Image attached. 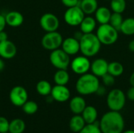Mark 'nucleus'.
I'll list each match as a JSON object with an SVG mask.
<instances>
[{"label": "nucleus", "instance_id": "1", "mask_svg": "<svg viewBox=\"0 0 134 133\" xmlns=\"http://www.w3.org/2000/svg\"><path fill=\"white\" fill-rule=\"evenodd\" d=\"M100 129L102 133L123 132L125 121L120 111H110L105 113L100 121Z\"/></svg>", "mask_w": 134, "mask_h": 133}, {"label": "nucleus", "instance_id": "2", "mask_svg": "<svg viewBox=\"0 0 134 133\" xmlns=\"http://www.w3.org/2000/svg\"><path fill=\"white\" fill-rule=\"evenodd\" d=\"M100 85L98 77L93 74L86 73L80 75L78 78L75 84V89L80 95L88 96L96 93Z\"/></svg>", "mask_w": 134, "mask_h": 133}, {"label": "nucleus", "instance_id": "3", "mask_svg": "<svg viewBox=\"0 0 134 133\" xmlns=\"http://www.w3.org/2000/svg\"><path fill=\"white\" fill-rule=\"evenodd\" d=\"M79 44L80 52L83 56L87 57L96 56L100 52L102 45L97 34L93 33L83 34L79 40Z\"/></svg>", "mask_w": 134, "mask_h": 133}, {"label": "nucleus", "instance_id": "4", "mask_svg": "<svg viewBox=\"0 0 134 133\" xmlns=\"http://www.w3.org/2000/svg\"><path fill=\"white\" fill-rule=\"evenodd\" d=\"M97 36L102 45H111L119 38V31L110 24H100L97 30Z\"/></svg>", "mask_w": 134, "mask_h": 133}, {"label": "nucleus", "instance_id": "5", "mask_svg": "<svg viewBox=\"0 0 134 133\" xmlns=\"http://www.w3.org/2000/svg\"><path fill=\"white\" fill-rule=\"evenodd\" d=\"M126 96L124 92L119 89H114L109 92L107 96V105L110 111H122L126 102Z\"/></svg>", "mask_w": 134, "mask_h": 133}, {"label": "nucleus", "instance_id": "6", "mask_svg": "<svg viewBox=\"0 0 134 133\" xmlns=\"http://www.w3.org/2000/svg\"><path fill=\"white\" fill-rule=\"evenodd\" d=\"M49 61L57 70H67L71 63L70 56L60 48L51 51Z\"/></svg>", "mask_w": 134, "mask_h": 133}, {"label": "nucleus", "instance_id": "7", "mask_svg": "<svg viewBox=\"0 0 134 133\" xmlns=\"http://www.w3.org/2000/svg\"><path fill=\"white\" fill-rule=\"evenodd\" d=\"M63 40L62 35L57 31L46 32V34H45L42 38L41 45L45 49L53 51L61 46Z\"/></svg>", "mask_w": 134, "mask_h": 133}, {"label": "nucleus", "instance_id": "8", "mask_svg": "<svg viewBox=\"0 0 134 133\" xmlns=\"http://www.w3.org/2000/svg\"><path fill=\"white\" fill-rule=\"evenodd\" d=\"M84 17L85 13L79 5L68 8L64 14V20L66 24L73 27L80 25Z\"/></svg>", "mask_w": 134, "mask_h": 133}, {"label": "nucleus", "instance_id": "9", "mask_svg": "<svg viewBox=\"0 0 134 133\" xmlns=\"http://www.w3.org/2000/svg\"><path fill=\"white\" fill-rule=\"evenodd\" d=\"M9 98L12 104L16 107H22L28 99V94L26 89L20 85L12 88L9 92Z\"/></svg>", "mask_w": 134, "mask_h": 133}, {"label": "nucleus", "instance_id": "10", "mask_svg": "<svg viewBox=\"0 0 134 133\" xmlns=\"http://www.w3.org/2000/svg\"><path fill=\"white\" fill-rule=\"evenodd\" d=\"M39 24L45 31L52 32L57 31L60 26V21L57 16L53 13H46L40 17Z\"/></svg>", "mask_w": 134, "mask_h": 133}, {"label": "nucleus", "instance_id": "11", "mask_svg": "<svg viewBox=\"0 0 134 133\" xmlns=\"http://www.w3.org/2000/svg\"><path fill=\"white\" fill-rule=\"evenodd\" d=\"M70 65L74 73L82 75L88 73V71L90 70L91 63L89 60V57L85 56H79L71 60Z\"/></svg>", "mask_w": 134, "mask_h": 133}, {"label": "nucleus", "instance_id": "12", "mask_svg": "<svg viewBox=\"0 0 134 133\" xmlns=\"http://www.w3.org/2000/svg\"><path fill=\"white\" fill-rule=\"evenodd\" d=\"M50 96L53 100L59 103H64L70 99L71 92L66 85H56L52 88Z\"/></svg>", "mask_w": 134, "mask_h": 133}, {"label": "nucleus", "instance_id": "13", "mask_svg": "<svg viewBox=\"0 0 134 133\" xmlns=\"http://www.w3.org/2000/svg\"><path fill=\"white\" fill-rule=\"evenodd\" d=\"M17 49L16 45L6 39L0 42V57L5 60L13 59L16 55Z\"/></svg>", "mask_w": 134, "mask_h": 133}, {"label": "nucleus", "instance_id": "14", "mask_svg": "<svg viewBox=\"0 0 134 133\" xmlns=\"http://www.w3.org/2000/svg\"><path fill=\"white\" fill-rule=\"evenodd\" d=\"M61 49L69 56L76 55L80 51L79 41L74 37H68L63 40Z\"/></svg>", "mask_w": 134, "mask_h": 133}, {"label": "nucleus", "instance_id": "15", "mask_svg": "<svg viewBox=\"0 0 134 133\" xmlns=\"http://www.w3.org/2000/svg\"><path fill=\"white\" fill-rule=\"evenodd\" d=\"M108 63L106 60L102 58H98L94 60L91 63L90 70L92 71V74L96 75L97 77H102L105 74L108 73Z\"/></svg>", "mask_w": 134, "mask_h": 133}, {"label": "nucleus", "instance_id": "16", "mask_svg": "<svg viewBox=\"0 0 134 133\" xmlns=\"http://www.w3.org/2000/svg\"><path fill=\"white\" fill-rule=\"evenodd\" d=\"M6 25L12 27H17L24 23V16L18 11H10L5 15Z\"/></svg>", "mask_w": 134, "mask_h": 133}, {"label": "nucleus", "instance_id": "17", "mask_svg": "<svg viewBox=\"0 0 134 133\" xmlns=\"http://www.w3.org/2000/svg\"><path fill=\"white\" fill-rule=\"evenodd\" d=\"M86 107V102L82 96H76L71 99L69 107L74 114H82V111Z\"/></svg>", "mask_w": 134, "mask_h": 133}, {"label": "nucleus", "instance_id": "18", "mask_svg": "<svg viewBox=\"0 0 134 133\" xmlns=\"http://www.w3.org/2000/svg\"><path fill=\"white\" fill-rule=\"evenodd\" d=\"M111 13H112L108 7L100 6V7H98L97 9L96 10V12L94 13L95 19H96L97 22H98L100 24H109Z\"/></svg>", "mask_w": 134, "mask_h": 133}, {"label": "nucleus", "instance_id": "19", "mask_svg": "<svg viewBox=\"0 0 134 133\" xmlns=\"http://www.w3.org/2000/svg\"><path fill=\"white\" fill-rule=\"evenodd\" d=\"M80 31L83 34L93 33L97 27V20L92 16H85L80 24Z\"/></svg>", "mask_w": 134, "mask_h": 133}, {"label": "nucleus", "instance_id": "20", "mask_svg": "<svg viewBox=\"0 0 134 133\" xmlns=\"http://www.w3.org/2000/svg\"><path fill=\"white\" fill-rule=\"evenodd\" d=\"M81 115L86 124H93L97 121L98 112L93 106H86Z\"/></svg>", "mask_w": 134, "mask_h": 133}, {"label": "nucleus", "instance_id": "21", "mask_svg": "<svg viewBox=\"0 0 134 133\" xmlns=\"http://www.w3.org/2000/svg\"><path fill=\"white\" fill-rule=\"evenodd\" d=\"M86 125L81 114H75L69 122V128L73 132L79 133Z\"/></svg>", "mask_w": 134, "mask_h": 133}, {"label": "nucleus", "instance_id": "22", "mask_svg": "<svg viewBox=\"0 0 134 133\" xmlns=\"http://www.w3.org/2000/svg\"><path fill=\"white\" fill-rule=\"evenodd\" d=\"M79 5L85 14L91 15L97 9L98 2L97 0H80Z\"/></svg>", "mask_w": 134, "mask_h": 133}, {"label": "nucleus", "instance_id": "23", "mask_svg": "<svg viewBox=\"0 0 134 133\" xmlns=\"http://www.w3.org/2000/svg\"><path fill=\"white\" fill-rule=\"evenodd\" d=\"M70 80V75L67 70H57L53 76V81L56 85H66Z\"/></svg>", "mask_w": 134, "mask_h": 133}, {"label": "nucleus", "instance_id": "24", "mask_svg": "<svg viewBox=\"0 0 134 133\" xmlns=\"http://www.w3.org/2000/svg\"><path fill=\"white\" fill-rule=\"evenodd\" d=\"M119 31L125 35H134V18L128 17L124 19Z\"/></svg>", "mask_w": 134, "mask_h": 133}, {"label": "nucleus", "instance_id": "25", "mask_svg": "<svg viewBox=\"0 0 134 133\" xmlns=\"http://www.w3.org/2000/svg\"><path fill=\"white\" fill-rule=\"evenodd\" d=\"M26 125L24 120L20 118H16L9 122V133H23L25 130Z\"/></svg>", "mask_w": 134, "mask_h": 133}, {"label": "nucleus", "instance_id": "26", "mask_svg": "<svg viewBox=\"0 0 134 133\" xmlns=\"http://www.w3.org/2000/svg\"><path fill=\"white\" fill-rule=\"evenodd\" d=\"M124 72V67L123 65L117 61H113L108 63V73L114 76L115 78L121 76Z\"/></svg>", "mask_w": 134, "mask_h": 133}, {"label": "nucleus", "instance_id": "27", "mask_svg": "<svg viewBox=\"0 0 134 133\" xmlns=\"http://www.w3.org/2000/svg\"><path fill=\"white\" fill-rule=\"evenodd\" d=\"M52 88L53 87H52L51 84L46 80H41L36 85L37 92L42 96H47L50 95Z\"/></svg>", "mask_w": 134, "mask_h": 133}, {"label": "nucleus", "instance_id": "28", "mask_svg": "<svg viewBox=\"0 0 134 133\" xmlns=\"http://www.w3.org/2000/svg\"><path fill=\"white\" fill-rule=\"evenodd\" d=\"M111 9L114 13H122L126 7V0H111L110 1Z\"/></svg>", "mask_w": 134, "mask_h": 133}, {"label": "nucleus", "instance_id": "29", "mask_svg": "<svg viewBox=\"0 0 134 133\" xmlns=\"http://www.w3.org/2000/svg\"><path fill=\"white\" fill-rule=\"evenodd\" d=\"M21 107H22L23 111L26 114H28V115L35 114L38 109V106L37 103L33 100H27Z\"/></svg>", "mask_w": 134, "mask_h": 133}, {"label": "nucleus", "instance_id": "30", "mask_svg": "<svg viewBox=\"0 0 134 133\" xmlns=\"http://www.w3.org/2000/svg\"><path fill=\"white\" fill-rule=\"evenodd\" d=\"M123 17L122 16V13H112L111 18H110V21L109 24L114 27L115 28H116L118 31H119L120 27L122 25V23L123 21Z\"/></svg>", "mask_w": 134, "mask_h": 133}, {"label": "nucleus", "instance_id": "31", "mask_svg": "<svg viewBox=\"0 0 134 133\" xmlns=\"http://www.w3.org/2000/svg\"><path fill=\"white\" fill-rule=\"evenodd\" d=\"M79 133H102L100 129V122L96 121L93 124H86Z\"/></svg>", "mask_w": 134, "mask_h": 133}, {"label": "nucleus", "instance_id": "32", "mask_svg": "<svg viewBox=\"0 0 134 133\" xmlns=\"http://www.w3.org/2000/svg\"><path fill=\"white\" fill-rule=\"evenodd\" d=\"M101 78H102V81H103L104 85L106 86H112L115 84V78L108 73L105 74Z\"/></svg>", "mask_w": 134, "mask_h": 133}, {"label": "nucleus", "instance_id": "33", "mask_svg": "<svg viewBox=\"0 0 134 133\" xmlns=\"http://www.w3.org/2000/svg\"><path fill=\"white\" fill-rule=\"evenodd\" d=\"M9 122L2 116H0V133L9 132Z\"/></svg>", "mask_w": 134, "mask_h": 133}, {"label": "nucleus", "instance_id": "34", "mask_svg": "<svg viewBox=\"0 0 134 133\" xmlns=\"http://www.w3.org/2000/svg\"><path fill=\"white\" fill-rule=\"evenodd\" d=\"M79 2H80V0H61V2L63 3V5L68 8L79 5Z\"/></svg>", "mask_w": 134, "mask_h": 133}, {"label": "nucleus", "instance_id": "35", "mask_svg": "<svg viewBox=\"0 0 134 133\" xmlns=\"http://www.w3.org/2000/svg\"><path fill=\"white\" fill-rule=\"evenodd\" d=\"M126 98L131 101H134V86H131L126 93Z\"/></svg>", "mask_w": 134, "mask_h": 133}, {"label": "nucleus", "instance_id": "36", "mask_svg": "<svg viewBox=\"0 0 134 133\" xmlns=\"http://www.w3.org/2000/svg\"><path fill=\"white\" fill-rule=\"evenodd\" d=\"M5 26H6V22H5V16L0 14V31H4Z\"/></svg>", "mask_w": 134, "mask_h": 133}, {"label": "nucleus", "instance_id": "37", "mask_svg": "<svg viewBox=\"0 0 134 133\" xmlns=\"http://www.w3.org/2000/svg\"><path fill=\"white\" fill-rule=\"evenodd\" d=\"M105 92H106V89H105V88L104 87H102V86H100V87L98 88V89H97V94H98L99 96H103L104 94H105Z\"/></svg>", "mask_w": 134, "mask_h": 133}, {"label": "nucleus", "instance_id": "38", "mask_svg": "<svg viewBox=\"0 0 134 133\" xmlns=\"http://www.w3.org/2000/svg\"><path fill=\"white\" fill-rule=\"evenodd\" d=\"M6 39H8V35H7V34H6L4 31H0V42H2V41H5V40H6Z\"/></svg>", "mask_w": 134, "mask_h": 133}, {"label": "nucleus", "instance_id": "39", "mask_svg": "<svg viewBox=\"0 0 134 133\" xmlns=\"http://www.w3.org/2000/svg\"><path fill=\"white\" fill-rule=\"evenodd\" d=\"M82 35H83V33L81 31H76L75 35H74V38H75L76 39H78L79 41L81 39V38L82 37Z\"/></svg>", "mask_w": 134, "mask_h": 133}, {"label": "nucleus", "instance_id": "40", "mask_svg": "<svg viewBox=\"0 0 134 133\" xmlns=\"http://www.w3.org/2000/svg\"><path fill=\"white\" fill-rule=\"evenodd\" d=\"M129 49L134 53V40H132L130 41V42L129 43Z\"/></svg>", "mask_w": 134, "mask_h": 133}, {"label": "nucleus", "instance_id": "41", "mask_svg": "<svg viewBox=\"0 0 134 133\" xmlns=\"http://www.w3.org/2000/svg\"><path fill=\"white\" fill-rule=\"evenodd\" d=\"M5 68V62L3 61L2 58H0V72H2Z\"/></svg>", "mask_w": 134, "mask_h": 133}, {"label": "nucleus", "instance_id": "42", "mask_svg": "<svg viewBox=\"0 0 134 133\" xmlns=\"http://www.w3.org/2000/svg\"><path fill=\"white\" fill-rule=\"evenodd\" d=\"M130 85H131V86H134V71L133 72V74H131V76H130Z\"/></svg>", "mask_w": 134, "mask_h": 133}, {"label": "nucleus", "instance_id": "43", "mask_svg": "<svg viewBox=\"0 0 134 133\" xmlns=\"http://www.w3.org/2000/svg\"><path fill=\"white\" fill-rule=\"evenodd\" d=\"M122 133H134V130L129 129V130H126V131H123V132Z\"/></svg>", "mask_w": 134, "mask_h": 133}, {"label": "nucleus", "instance_id": "44", "mask_svg": "<svg viewBox=\"0 0 134 133\" xmlns=\"http://www.w3.org/2000/svg\"><path fill=\"white\" fill-rule=\"evenodd\" d=\"M3 133H9V132H3Z\"/></svg>", "mask_w": 134, "mask_h": 133}, {"label": "nucleus", "instance_id": "45", "mask_svg": "<svg viewBox=\"0 0 134 133\" xmlns=\"http://www.w3.org/2000/svg\"><path fill=\"white\" fill-rule=\"evenodd\" d=\"M106 1H111V0H106Z\"/></svg>", "mask_w": 134, "mask_h": 133}]
</instances>
